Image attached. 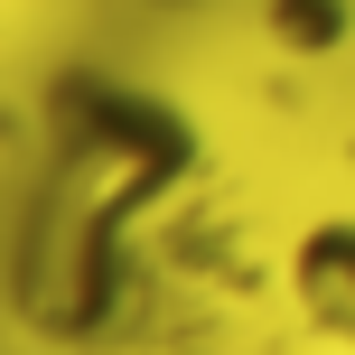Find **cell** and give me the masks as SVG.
<instances>
[{
    "label": "cell",
    "mask_w": 355,
    "mask_h": 355,
    "mask_svg": "<svg viewBox=\"0 0 355 355\" xmlns=\"http://www.w3.org/2000/svg\"><path fill=\"white\" fill-rule=\"evenodd\" d=\"M262 28L281 56H327L346 47V0H262Z\"/></svg>",
    "instance_id": "7a4b0ae2"
},
{
    "label": "cell",
    "mask_w": 355,
    "mask_h": 355,
    "mask_svg": "<svg viewBox=\"0 0 355 355\" xmlns=\"http://www.w3.org/2000/svg\"><path fill=\"white\" fill-rule=\"evenodd\" d=\"M290 290H300V309H309L318 337L355 346V215H327V225L300 234V252H290Z\"/></svg>",
    "instance_id": "6da1fadb"
}]
</instances>
